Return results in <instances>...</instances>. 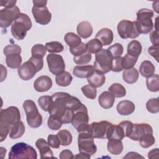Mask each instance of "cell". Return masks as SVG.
Here are the masks:
<instances>
[{"label": "cell", "instance_id": "1", "mask_svg": "<svg viewBox=\"0 0 159 159\" xmlns=\"http://www.w3.org/2000/svg\"><path fill=\"white\" fill-rule=\"evenodd\" d=\"M20 114L16 106H10L2 109L0 112V137L1 142H3L9 134L11 126L16 122L20 120Z\"/></svg>", "mask_w": 159, "mask_h": 159}, {"label": "cell", "instance_id": "2", "mask_svg": "<svg viewBox=\"0 0 159 159\" xmlns=\"http://www.w3.org/2000/svg\"><path fill=\"white\" fill-rule=\"evenodd\" d=\"M43 66V58L31 57L28 61L24 62L18 68L19 76L23 80H29L35 76L37 72L40 71Z\"/></svg>", "mask_w": 159, "mask_h": 159}, {"label": "cell", "instance_id": "3", "mask_svg": "<svg viewBox=\"0 0 159 159\" xmlns=\"http://www.w3.org/2000/svg\"><path fill=\"white\" fill-rule=\"evenodd\" d=\"M32 25V21L29 16L24 13H20L11 25V34L16 40H23Z\"/></svg>", "mask_w": 159, "mask_h": 159}, {"label": "cell", "instance_id": "4", "mask_svg": "<svg viewBox=\"0 0 159 159\" xmlns=\"http://www.w3.org/2000/svg\"><path fill=\"white\" fill-rule=\"evenodd\" d=\"M78 133V145L80 152L85 153L90 155L94 154L97 151V147L94 143L89 124L85 129Z\"/></svg>", "mask_w": 159, "mask_h": 159}, {"label": "cell", "instance_id": "5", "mask_svg": "<svg viewBox=\"0 0 159 159\" xmlns=\"http://www.w3.org/2000/svg\"><path fill=\"white\" fill-rule=\"evenodd\" d=\"M37 158L36 150L32 146L24 142H19L14 145L9 153V159H36Z\"/></svg>", "mask_w": 159, "mask_h": 159}, {"label": "cell", "instance_id": "6", "mask_svg": "<svg viewBox=\"0 0 159 159\" xmlns=\"http://www.w3.org/2000/svg\"><path fill=\"white\" fill-rule=\"evenodd\" d=\"M23 108L29 125L32 128L40 127L42 124V116L39 112L35 102L30 99L25 100L23 103Z\"/></svg>", "mask_w": 159, "mask_h": 159}, {"label": "cell", "instance_id": "7", "mask_svg": "<svg viewBox=\"0 0 159 159\" xmlns=\"http://www.w3.org/2000/svg\"><path fill=\"white\" fill-rule=\"evenodd\" d=\"M153 17L152 10L143 8L137 12V22L139 32L142 34H147L151 32L153 28V23L152 18Z\"/></svg>", "mask_w": 159, "mask_h": 159}, {"label": "cell", "instance_id": "8", "mask_svg": "<svg viewBox=\"0 0 159 159\" xmlns=\"http://www.w3.org/2000/svg\"><path fill=\"white\" fill-rule=\"evenodd\" d=\"M94 68L95 70L99 71L105 74L111 70L113 58L107 49H101L95 53Z\"/></svg>", "mask_w": 159, "mask_h": 159}, {"label": "cell", "instance_id": "9", "mask_svg": "<svg viewBox=\"0 0 159 159\" xmlns=\"http://www.w3.org/2000/svg\"><path fill=\"white\" fill-rule=\"evenodd\" d=\"M117 32L119 36L123 39H135L140 33L137 21L122 20L117 25Z\"/></svg>", "mask_w": 159, "mask_h": 159}, {"label": "cell", "instance_id": "10", "mask_svg": "<svg viewBox=\"0 0 159 159\" xmlns=\"http://www.w3.org/2000/svg\"><path fill=\"white\" fill-rule=\"evenodd\" d=\"M89 116L86 106L82 104L81 106L73 114L71 120L72 125L80 132L85 129L89 125Z\"/></svg>", "mask_w": 159, "mask_h": 159}, {"label": "cell", "instance_id": "11", "mask_svg": "<svg viewBox=\"0 0 159 159\" xmlns=\"http://www.w3.org/2000/svg\"><path fill=\"white\" fill-rule=\"evenodd\" d=\"M19 8L15 6L11 8H4L0 11V26L1 28L6 29L12 25V22L20 15Z\"/></svg>", "mask_w": 159, "mask_h": 159}, {"label": "cell", "instance_id": "12", "mask_svg": "<svg viewBox=\"0 0 159 159\" xmlns=\"http://www.w3.org/2000/svg\"><path fill=\"white\" fill-rule=\"evenodd\" d=\"M47 61L49 71L53 75H57L65 69V63L60 55L50 53L47 57Z\"/></svg>", "mask_w": 159, "mask_h": 159}, {"label": "cell", "instance_id": "13", "mask_svg": "<svg viewBox=\"0 0 159 159\" xmlns=\"http://www.w3.org/2000/svg\"><path fill=\"white\" fill-rule=\"evenodd\" d=\"M112 123L102 120L100 122H94L89 124V127L94 139H107V135Z\"/></svg>", "mask_w": 159, "mask_h": 159}, {"label": "cell", "instance_id": "14", "mask_svg": "<svg viewBox=\"0 0 159 159\" xmlns=\"http://www.w3.org/2000/svg\"><path fill=\"white\" fill-rule=\"evenodd\" d=\"M32 12L35 22L40 25H47L51 20L52 14L46 6H34L32 8Z\"/></svg>", "mask_w": 159, "mask_h": 159}, {"label": "cell", "instance_id": "15", "mask_svg": "<svg viewBox=\"0 0 159 159\" xmlns=\"http://www.w3.org/2000/svg\"><path fill=\"white\" fill-rule=\"evenodd\" d=\"M147 133H153V129L151 125L146 123L134 124L132 131L128 137L131 140L139 141Z\"/></svg>", "mask_w": 159, "mask_h": 159}, {"label": "cell", "instance_id": "16", "mask_svg": "<svg viewBox=\"0 0 159 159\" xmlns=\"http://www.w3.org/2000/svg\"><path fill=\"white\" fill-rule=\"evenodd\" d=\"M52 86V80L51 78L46 75L38 77L34 83V88L35 91L40 93L48 91Z\"/></svg>", "mask_w": 159, "mask_h": 159}, {"label": "cell", "instance_id": "17", "mask_svg": "<svg viewBox=\"0 0 159 159\" xmlns=\"http://www.w3.org/2000/svg\"><path fill=\"white\" fill-rule=\"evenodd\" d=\"M35 146L39 149L40 158H44L46 157L54 158L53 152L50 148V145L46 140L42 138L39 139L35 142Z\"/></svg>", "mask_w": 159, "mask_h": 159}, {"label": "cell", "instance_id": "18", "mask_svg": "<svg viewBox=\"0 0 159 159\" xmlns=\"http://www.w3.org/2000/svg\"><path fill=\"white\" fill-rule=\"evenodd\" d=\"M95 39H98L102 45H110L114 39V35L112 30L108 28L101 29L96 35Z\"/></svg>", "mask_w": 159, "mask_h": 159}, {"label": "cell", "instance_id": "19", "mask_svg": "<svg viewBox=\"0 0 159 159\" xmlns=\"http://www.w3.org/2000/svg\"><path fill=\"white\" fill-rule=\"evenodd\" d=\"M95 69L93 65L75 66L73 70V74L80 78H85L89 77L94 71Z\"/></svg>", "mask_w": 159, "mask_h": 159}, {"label": "cell", "instance_id": "20", "mask_svg": "<svg viewBox=\"0 0 159 159\" xmlns=\"http://www.w3.org/2000/svg\"><path fill=\"white\" fill-rule=\"evenodd\" d=\"M115 102V96L110 91L102 92L98 98L99 105L104 109L111 108Z\"/></svg>", "mask_w": 159, "mask_h": 159}, {"label": "cell", "instance_id": "21", "mask_svg": "<svg viewBox=\"0 0 159 159\" xmlns=\"http://www.w3.org/2000/svg\"><path fill=\"white\" fill-rule=\"evenodd\" d=\"M135 105L129 100L120 101L117 105V111L122 116H128L132 114L135 111Z\"/></svg>", "mask_w": 159, "mask_h": 159}, {"label": "cell", "instance_id": "22", "mask_svg": "<svg viewBox=\"0 0 159 159\" xmlns=\"http://www.w3.org/2000/svg\"><path fill=\"white\" fill-rule=\"evenodd\" d=\"M87 81L89 84L95 88H99L104 84L106 76L102 72L98 70H94V73L87 78Z\"/></svg>", "mask_w": 159, "mask_h": 159}, {"label": "cell", "instance_id": "23", "mask_svg": "<svg viewBox=\"0 0 159 159\" xmlns=\"http://www.w3.org/2000/svg\"><path fill=\"white\" fill-rule=\"evenodd\" d=\"M93 27L88 21H83L79 23L76 27L78 36L83 39L89 37L93 34Z\"/></svg>", "mask_w": 159, "mask_h": 159}, {"label": "cell", "instance_id": "24", "mask_svg": "<svg viewBox=\"0 0 159 159\" xmlns=\"http://www.w3.org/2000/svg\"><path fill=\"white\" fill-rule=\"evenodd\" d=\"M108 142L107 143V150L112 155H117L122 153L124 146L122 140L110 139H108Z\"/></svg>", "mask_w": 159, "mask_h": 159}, {"label": "cell", "instance_id": "25", "mask_svg": "<svg viewBox=\"0 0 159 159\" xmlns=\"http://www.w3.org/2000/svg\"><path fill=\"white\" fill-rule=\"evenodd\" d=\"M24 132L25 125L22 121L19 120L11 126L9 135L11 139H16L21 137Z\"/></svg>", "mask_w": 159, "mask_h": 159}, {"label": "cell", "instance_id": "26", "mask_svg": "<svg viewBox=\"0 0 159 159\" xmlns=\"http://www.w3.org/2000/svg\"><path fill=\"white\" fill-rule=\"evenodd\" d=\"M155 71V66L150 61L144 60L141 63L139 68V71L142 76L147 78L152 76L154 74Z\"/></svg>", "mask_w": 159, "mask_h": 159}, {"label": "cell", "instance_id": "27", "mask_svg": "<svg viewBox=\"0 0 159 159\" xmlns=\"http://www.w3.org/2000/svg\"><path fill=\"white\" fill-rule=\"evenodd\" d=\"M139 73L135 68H131L125 70L122 73L123 80L128 84H133L137 82L139 79Z\"/></svg>", "mask_w": 159, "mask_h": 159}, {"label": "cell", "instance_id": "28", "mask_svg": "<svg viewBox=\"0 0 159 159\" xmlns=\"http://www.w3.org/2000/svg\"><path fill=\"white\" fill-rule=\"evenodd\" d=\"M125 137L122 128L119 125H112L108 131L107 139H114L122 140Z\"/></svg>", "mask_w": 159, "mask_h": 159}, {"label": "cell", "instance_id": "29", "mask_svg": "<svg viewBox=\"0 0 159 159\" xmlns=\"http://www.w3.org/2000/svg\"><path fill=\"white\" fill-rule=\"evenodd\" d=\"M6 63L7 66L12 69L19 68L21 66L22 61L20 54L12 53L6 56Z\"/></svg>", "mask_w": 159, "mask_h": 159}, {"label": "cell", "instance_id": "30", "mask_svg": "<svg viewBox=\"0 0 159 159\" xmlns=\"http://www.w3.org/2000/svg\"><path fill=\"white\" fill-rule=\"evenodd\" d=\"M73 80V77L71 75L66 71H63L62 73L56 75L55 81L57 84L58 86L66 87L69 86Z\"/></svg>", "mask_w": 159, "mask_h": 159}, {"label": "cell", "instance_id": "31", "mask_svg": "<svg viewBox=\"0 0 159 159\" xmlns=\"http://www.w3.org/2000/svg\"><path fill=\"white\" fill-rule=\"evenodd\" d=\"M142 50V47L137 40H133L130 41L127 45V54L138 58L140 55Z\"/></svg>", "mask_w": 159, "mask_h": 159}, {"label": "cell", "instance_id": "32", "mask_svg": "<svg viewBox=\"0 0 159 159\" xmlns=\"http://www.w3.org/2000/svg\"><path fill=\"white\" fill-rule=\"evenodd\" d=\"M64 40L70 48H73L81 43L80 36L73 32H68L65 35Z\"/></svg>", "mask_w": 159, "mask_h": 159}, {"label": "cell", "instance_id": "33", "mask_svg": "<svg viewBox=\"0 0 159 159\" xmlns=\"http://www.w3.org/2000/svg\"><path fill=\"white\" fill-rule=\"evenodd\" d=\"M146 85L148 89L152 92H157L159 90V76L153 74L146 80Z\"/></svg>", "mask_w": 159, "mask_h": 159}, {"label": "cell", "instance_id": "34", "mask_svg": "<svg viewBox=\"0 0 159 159\" xmlns=\"http://www.w3.org/2000/svg\"><path fill=\"white\" fill-rule=\"evenodd\" d=\"M57 136L59 138L60 144L63 146H67L71 143L73 137L70 131L66 129L60 130L57 133Z\"/></svg>", "mask_w": 159, "mask_h": 159}, {"label": "cell", "instance_id": "35", "mask_svg": "<svg viewBox=\"0 0 159 159\" xmlns=\"http://www.w3.org/2000/svg\"><path fill=\"white\" fill-rule=\"evenodd\" d=\"M108 89L116 98H122L126 94L125 88L120 83H113Z\"/></svg>", "mask_w": 159, "mask_h": 159}, {"label": "cell", "instance_id": "36", "mask_svg": "<svg viewBox=\"0 0 159 159\" xmlns=\"http://www.w3.org/2000/svg\"><path fill=\"white\" fill-rule=\"evenodd\" d=\"M86 45L87 52L89 53H96L100 51L102 48V43L96 39H93L90 40Z\"/></svg>", "mask_w": 159, "mask_h": 159}, {"label": "cell", "instance_id": "37", "mask_svg": "<svg viewBox=\"0 0 159 159\" xmlns=\"http://www.w3.org/2000/svg\"><path fill=\"white\" fill-rule=\"evenodd\" d=\"M46 47L42 44H36L32 47L31 53L32 57L35 58H43L47 52Z\"/></svg>", "mask_w": 159, "mask_h": 159}, {"label": "cell", "instance_id": "38", "mask_svg": "<svg viewBox=\"0 0 159 159\" xmlns=\"http://www.w3.org/2000/svg\"><path fill=\"white\" fill-rule=\"evenodd\" d=\"M139 142L142 147L147 148L155 143V139L153 135V133H147L139 140Z\"/></svg>", "mask_w": 159, "mask_h": 159}, {"label": "cell", "instance_id": "39", "mask_svg": "<svg viewBox=\"0 0 159 159\" xmlns=\"http://www.w3.org/2000/svg\"><path fill=\"white\" fill-rule=\"evenodd\" d=\"M45 47L49 53H60L64 49V47L62 43L58 41L47 42L45 44Z\"/></svg>", "mask_w": 159, "mask_h": 159}, {"label": "cell", "instance_id": "40", "mask_svg": "<svg viewBox=\"0 0 159 159\" xmlns=\"http://www.w3.org/2000/svg\"><path fill=\"white\" fill-rule=\"evenodd\" d=\"M113 58L121 57L124 52V47L121 43H116L107 49Z\"/></svg>", "mask_w": 159, "mask_h": 159}, {"label": "cell", "instance_id": "41", "mask_svg": "<svg viewBox=\"0 0 159 159\" xmlns=\"http://www.w3.org/2000/svg\"><path fill=\"white\" fill-rule=\"evenodd\" d=\"M138 58L130 55L129 54H126L122 58V68L124 70L129 69L133 68L136 62L137 61Z\"/></svg>", "mask_w": 159, "mask_h": 159}, {"label": "cell", "instance_id": "42", "mask_svg": "<svg viewBox=\"0 0 159 159\" xmlns=\"http://www.w3.org/2000/svg\"><path fill=\"white\" fill-rule=\"evenodd\" d=\"M81 91L83 94L90 99H94L97 95V90L96 88L90 85L86 84L81 87Z\"/></svg>", "mask_w": 159, "mask_h": 159}, {"label": "cell", "instance_id": "43", "mask_svg": "<svg viewBox=\"0 0 159 159\" xmlns=\"http://www.w3.org/2000/svg\"><path fill=\"white\" fill-rule=\"evenodd\" d=\"M52 98L50 96H42L38 99V103L41 109L45 111L48 112L49 107L52 102Z\"/></svg>", "mask_w": 159, "mask_h": 159}, {"label": "cell", "instance_id": "44", "mask_svg": "<svg viewBox=\"0 0 159 159\" xmlns=\"http://www.w3.org/2000/svg\"><path fill=\"white\" fill-rule=\"evenodd\" d=\"M146 108L147 111L151 113H157L159 111V101L158 98H152L149 99L146 103Z\"/></svg>", "mask_w": 159, "mask_h": 159}, {"label": "cell", "instance_id": "45", "mask_svg": "<svg viewBox=\"0 0 159 159\" xmlns=\"http://www.w3.org/2000/svg\"><path fill=\"white\" fill-rule=\"evenodd\" d=\"M92 55L88 52H86L79 56L74 57L73 61L77 65H86L91 60Z\"/></svg>", "mask_w": 159, "mask_h": 159}, {"label": "cell", "instance_id": "46", "mask_svg": "<svg viewBox=\"0 0 159 159\" xmlns=\"http://www.w3.org/2000/svg\"><path fill=\"white\" fill-rule=\"evenodd\" d=\"M62 124L63 123L61 122V121L60 119H58L57 117L51 115H50V116L48 117L47 124H48V127L50 129L53 130H59L61 128Z\"/></svg>", "mask_w": 159, "mask_h": 159}, {"label": "cell", "instance_id": "47", "mask_svg": "<svg viewBox=\"0 0 159 159\" xmlns=\"http://www.w3.org/2000/svg\"><path fill=\"white\" fill-rule=\"evenodd\" d=\"M4 54L7 56L12 53H21V48L17 44H10L6 45L3 50Z\"/></svg>", "mask_w": 159, "mask_h": 159}, {"label": "cell", "instance_id": "48", "mask_svg": "<svg viewBox=\"0 0 159 159\" xmlns=\"http://www.w3.org/2000/svg\"><path fill=\"white\" fill-rule=\"evenodd\" d=\"M70 53L74 55V57L79 56L80 55H82L87 52L86 49V43L81 42L80 45L78 46L73 47V48H70Z\"/></svg>", "mask_w": 159, "mask_h": 159}, {"label": "cell", "instance_id": "49", "mask_svg": "<svg viewBox=\"0 0 159 159\" xmlns=\"http://www.w3.org/2000/svg\"><path fill=\"white\" fill-rule=\"evenodd\" d=\"M119 125L122 128L124 132V135L125 137H129L132 131V129H133V125L134 124L129 120H124L120 122Z\"/></svg>", "mask_w": 159, "mask_h": 159}, {"label": "cell", "instance_id": "50", "mask_svg": "<svg viewBox=\"0 0 159 159\" xmlns=\"http://www.w3.org/2000/svg\"><path fill=\"white\" fill-rule=\"evenodd\" d=\"M47 141L49 145L53 148H58L60 147V145H61L59 138L57 136V135H56L50 134L48 136Z\"/></svg>", "mask_w": 159, "mask_h": 159}, {"label": "cell", "instance_id": "51", "mask_svg": "<svg viewBox=\"0 0 159 159\" xmlns=\"http://www.w3.org/2000/svg\"><path fill=\"white\" fill-rule=\"evenodd\" d=\"M122 57L113 58L112 68H111V70L112 71L119 72L123 70L122 65Z\"/></svg>", "mask_w": 159, "mask_h": 159}, {"label": "cell", "instance_id": "52", "mask_svg": "<svg viewBox=\"0 0 159 159\" xmlns=\"http://www.w3.org/2000/svg\"><path fill=\"white\" fill-rule=\"evenodd\" d=\"M150 41L152 43L153 45H159V38H158V30H155L152 31L150 34Z\"/></svg>", "mask_w": 159, "mask_h": 159}, {"label": "cell", "instance_id": "53", "mask_svg": "<svg viewBox=\"0 0 159 159\" xmlns=\"http://www.w3.org/2000/svg\"><path fill=\"white\" fill-rule=\"evenodd\" d=\"M148 52L158 61V45H152L148 48Z\"/></svg>", "mask_w": 159, "mask_h": 159}, {"label": "cell", "instance_id": "54", "mask_svg": "<svg viewBox=\"0 0 159 159\" xmlns=\"http://www.w3.org/2000/svg\"><path fill=\"white\" fill-rule=\"evenodd\" d=\"M59 157L61 159H72L74 158V155L70 150H63L60 152Z\"/></svg>", "mask_w": 159, "mask_h": 159}, {"label": "cell", "instance_id": "55", "mask_svg": "<svg viewBox=\"0 0 159 159\" xmlns=\"http://www.w3.org/2000/svg\"><path fill=\"white\" fill-rule=\"evenodd\" d=\"M16 1H1V6H4V8H11L16 6Z\"/></svg>", "mask_w": 159, "mask_h": 159}, {"label": "cell", "instance_id": "56", "mask_svg": "<svg viewBox=\"0 0 159 159\" xmlns=\"http://www.w3.org/2000/svg\"><path fill=\"white\" fill-rule=\"evenodd\" d=\"M143 158V157L141 155H140L139 153L134 152H130L127 153L125 156L124 157V158Z\"/></svg>", "mask_w": 159, "mask_h": 159}, {"label": "cell", "instance_id": "57", "mask_svg": "<svg viewBox=\"0 0 159 159\" xmlns=\"http://www.w3.org/2000/svg\"><path fill=\"white\" fill-rule=\"evenodd\" d=\"M158 158V148H153L152 149V150H150L149 152H148V158H156L155 156Z\"/></svg>", "mask_w": 159, "mask_h": 159}, {"label": "cell", "instance_id": "58", "mask_svg": "<svg viewBox=\"0 0 159 159\" xmlns=\"http://www.w3.org/2000/svg\"><path fill=\"white\" fill-rule=\"evenodd\" d=\"M91 155L85 153L80 152L79 154L74 156V158H90Z\"/></svg>", "mask_w": 159, "mask_h": 159}, {"label": "cell", "instance_id": "59", "mask_svg": "<svg viewBox=\"0 0 159 159\" xmlns=\"http://www.w3.org/2000/svg\"><path fill=\"white\" fill-rule=\"evenodd\" d=\"M34 6H45L47 3V1H32Z\"/></svg>", "mask_w": 159, "mask_h": 159}]
</instances>
